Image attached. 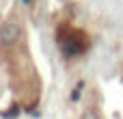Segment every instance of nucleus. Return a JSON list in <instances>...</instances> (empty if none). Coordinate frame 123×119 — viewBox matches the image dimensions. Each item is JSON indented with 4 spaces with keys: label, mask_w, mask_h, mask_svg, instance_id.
I'll use <instances>...</instances> for the list:
<instances>
[{
    "label": "nucleus",
    "mask_w": 123,
    "mask_h": 119,
    "mask_svg": "<svg viewBox=\"0 0 123 119\" xmlns=\"http://www.w3.org/2000/svg\"><path fill=\"white\" fill-rule=\"evenodd\" d=\"M0 63L6 72L9 87L24 108H35L41 98V78L30 52L26 22L19 9L6 13L0 26Z\"/></svg>",
    "instance_id": "nucleus-1"
},
{
    "label": "nucleus",
    "mask_w": 123,
    "mask_h": 119,
    "mask_svg": "<svg viewBox=\"0 0 123 119\" xmlns=\"http://www.w3.org/2000/svg\"><path fill=\"white\" fill-rule=\"evenodd\" d=\"M56 41H58L61 52H63L67 59L82 56V54L89 50V46H91L89 35H86L82 28L71 26L69 22H63V24L56 28Z\"/></svg>",
    "instance_id": "nucleus-2"
}]
</instances>
